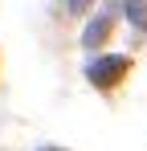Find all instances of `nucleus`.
<instances>
[{
	"instance_id": "7ed1b4c3",
	"label": "nucleus",
	"mask_w": 147,
	"mask_h": 151,
	"mask_svg": "<svg viewBox=\"0 0 147 151\" xmlns=\"http://www.w3.org/2000/svg\"><path fill=\"white\" fill-rule=\"evenodd\" d=\"M127 12H131V21H135L139 29H147V8L139 4V0H131V4H127Z\"/></svg>"
},
{
	"instance_id": "f03ea898",
	"label": "nucleus",
	"mask_w": 147,
	"mask_h": 151,
	"mask_svg": "<svg viewBox=\"0 0 147 151\" xmlns=\"http://www.w3.org/2000/svg\"><path fill=\"white\" fill-rule=\"evenodd\" d=\"M110 25H115V12L106 8V12H98L94 21L86 25V37H82V41H86V45H102V41H106V33H110Z\"/></svg>"
},
{
	"instance_id": "20e7f679",
	"label": "nucleus",
	"mask_w": 147,
	"mask_h": 151,
	"mask_svg": "<svg viewBox=\"0 0 147 151\" xmlns=\"http://www.w3.org/2000/svg\"><path fill=\"white\" fill-rule=\"evenodd\" d=\"M82 4H86V0H70V8H82Z\"/></svg>"
},
{
	"instance_id": "f257e3e1",
	"label": "nucleus",
	"mask_w": 147,
	"mask_h": 151,
	"mask_svg": "<svg viewBox=\"0 0 147 151\" xmlns=\"http://www.w3.org/2000/svg\"><path fill=\"white\" fill-rule=\"evenodd\" d=\"M127 57H98V61H90V82H94L98 90H106V86H115V82H122V74H127Z\"/></svg>"
}]
</instances>
